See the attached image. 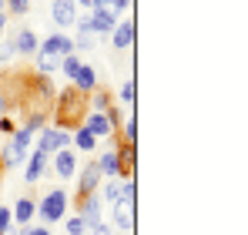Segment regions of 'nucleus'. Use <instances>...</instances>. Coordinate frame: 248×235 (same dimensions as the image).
I'll list each match as a JSON object with an SVG mask.
<instances>
[{"label":"nucleus","instance_id":"nucleus-1","mask_svg":"<svg viewBox=\"0 0 248 235\" xmlns=\"http://www.w3.org/2000/svg\"><path fill=\"white\" fill-rule=\"evenodd\" d=\"M84 115H87V101H84V94H78L74 87L64 91L61 101H57V128L74 131V128L84 121Z\"/></svg>","mask_w":248,"mask_h":235},{"label":"nucleus","instance_id":"nucleus-2","mask_svg":"<svg viewBox=\"0 0 248 235\" xmlns=\"http://www.w3.org/2000/svg\"><path fill=\"white\" fill-rule=\"evenodd\" d=\"M67 208H71V198H67L64 188H47L44 198L37 201V218L50 229L54 222H64L67 218Z\"/></svg>","mask_w":248,"mask_h":235},{"label":"nucleus","instance_id":"nucleus-3","mask_svg":"<svg viewBox=\"0 0 248 235\" xmlns=\"http://www.w3.org/2000/svg\"><path fill=\"white\" fill-rule=\"evenodd\" d=\"M101 165H97V158L94 161H87L81 168V175H78V198H87V195H94L97 188H101Z\"/></svg>","mask_w":248,"mask_h":235},{"label":"nucleus","instance_id":"nucleus-4","mask_svg":"<svg viewBox=\"0 0 248 235\" xmlns=\"http://www.w3.org/2000/svg\"><path fill=\"white\" fill-rule=\"evenodd\" d=\"M87 20H91V34H94V37H97V34L104 37V34H111V31L118 27V17H114L108 7H94V10L87 14Z\"/></svg>","mask_w":248,"mask_h":235},{"label":"nucleus","instance_id":"nucleus-5","mask_svg":"<svg viewBox=\"0 0 248 235\" xmlns=\"http://www.w3.org/2000/svg\"><path fill=\"white\" fill-rule=\"evenodd\" d=\"M50 17H54L57 27H74L78 17H81V10H78V3H71V0H54V3H50Z\"/></svg>","mask_w":248,"mask_h":235},{"label":"nucleus","instance_id":"nucleus-6","mask_svg":"<svg viewBox=\"0 0 248 235\" xmlns=\"http://www.w3.org/2000/svg\"><path fill=\"white\" fill-rule=\"evenodd\" d=\"M10 47H14V54H20V57H34L37 47H41V40H37V34H34L31 27H20V31L10 37Z\"/></svg>","mask_w":248,"mask_h":235},{"label":"nucleus","instance_id":"nucleus-7","mask_svg":"<svg viewBox=\"0 0 248 235\" xmlns=\"http://www.w3.org/2000/svg\"><path fill=\"white\" fill-rule=\"evenodd\" d=\"M81 124L91 131V134H94V138H114V134H118V131H114V124L108 121V115H104V111H87Z\"/></svg>","mask_w":248,"mask_h":235},{"label":"nucleus","instance_id":"nucleus-8","mask_svg":"<svg viewBox=\"0 0 248 235\" xmlns=\"http://www.w3.org/2000/svg\"><path fill=\"white\" fill-rule=\"evenodd\" d=\"M37 54H44V57H64V54H74V44H71L67 34H50L37 47Z\"/></svg>","mask_w":248,"mask_h":235},{"label":"nucleus","instance_id":"nucleus-9","mask_svg":"<svg viewBox=\"0 0 248 235\" xmlns=\"http://www.w3.org/2000/svg\"><path fill=\"white\" fill-rule=\"evenodd\" d=\"M74 205H78V215L87 222V229L101 222V208H104V201H101V195H97V192H94V195H87V198H78Z\"/></svg>","mask_w":248,"mask_h":235},{"label":"nucleus","instance_id":"nucleus-10","mask_svg":"<svg viewBox=\"0 0 248 235\" xmlns=\"http://www.w3.org/2000/svg\"><path fill=\"white\" fill-rule=\"evenodd\" d=\"M111 208H114V229L118 232H131L134 229V201L131 198H118Z\"/></svg>","mask_w":248,"mask_h":235},{"label":"nucleus","instance_id":"nucleus-11","mask_svg":"<svg viewBox=\"0 0 248 235\" xmlns=\"http://www.w3.org/2000/svg\"><path fill=\"white\" fill-rule=\"evenodd\" d=\"M10 215H14V225H31L37 218V201H34V195H24L10 208Z\"/></svg>","mask_w":248,"mask_h":235},{"label":"nucleus","instance_id":"nucleus-12","mask_svg":"<svg viewBox=\"0 0 248 235\" xmlns=\"http://www.w3.org/2000/svg\"><path fill=\"white\" fill-rule=\"evenodd\" d=\"M71 81H74V91H78V94H84V98L97 91V71H94L91 64H81V71H78Z\"/></svg>","mask_w":248,"mask_h":235},{"label":"nucleus","instance_id":"nucleus-13","mask_svg":"<svg viewBox=\"0 0 248 235\" xmlns=\"http://www.w3.org/2000/svg\"><path fill=\"white\" fill-rule=\"evenodd\" d=\"M97 165H101V175H108V178H121V155H118V145L104 148L101 158H97Z\"/></svg>","mask_w":248,"mask_h":235},{"label":"nucleus","instance_id":"nucleus-14","mask_svg":"<svg viewBox=\"0 0 248 235\" xmlns=\"http://www.w3.org/2000/svg\"><path fill=\"white\" fill-rule=\"evenodd\" d=\"M74 168H78V151L74 148H64L54 155V171L57 178H74Z\"/></svg>","mask_w":248,"mask_h":235},{"label":"nucleus","instance_id":"nucleus-15","mask_svg":"<svg viewBox=\"0 0 248 235\" xmlns=\"http://www.w3.org/2000/svg\"><path fill=\"white\" fill-rule=\"evenodd\" d=\"M111 44H114V50H127L134 44V20L131 17L127 20H118V27L111 31Z\"/></svg>","mask_w":248,"mask_h":235},{"label":"nucleus","instance_id":"nucleus-16","mask_svg":"<svg viewBox=\"0 0 248 235\" xmlns=\"http://www.w3.org/2000/svg\"><path fill=\"white\" fill-rule=\"evenodd\" d=\"M44 171H47V155L34 151V155L27 158V168H24V182H27V185H37V182L44 178Z\"/></svg>","mask_w":248,"mask_h":235},{"label":"nucleus","instance_id":"nucleus-17","mask_svg":"<svg viewBox=\"0 0 248 235\" xmlns=\"http://www.w3.org/2000/svg\"><path fill=\"white\" fill-rule=\"evenodd\" d=\"M71 145H74V151H94V148H97V138H94L84 124H78V128L71 131Z\"/></svg>","mask_w":248,"mask_h":235},{"label":"nucleus","instance_id":"nucleus-18","mask_svg":"<svg viewBox=\"0 0 248 235\" xmlns=\"http://www.w3.org/2000/svg\"><path fill=\"white\" fill-rule=\"evenodd\" d=\"M10 145H14L20 155H27V151H31V145H34V131H31L27 124H20V128L10 134Z\"/></svg>","mask_w":248,"mask_h":235},{"label":"nucleus","instance_id":"nucleus-19","mask_svg":"<svg viewBox=\"0 0 248 235\" xmlns=\"http://www.w3.org/2000/svg\"><path fill=\"white\" fill-rule=\"evenodd\" d=\"M20 165H27V155H20L10 141L0 148V168H20Z\"/></svg>","mask_w":248,"mask_h":235},{"label":"nucleus","instance_id":"nucleus-20","mask_svg":"<svg viewBox=\"0 0 248 235\" xmlns=\"http://www.w3.org/2000/svg\"><path fill=\"white\" fill-rule=\"evenodd\" d=\"M121 141L124 145H138V121H134V111L127 115V121H121Z\"/></svg>","mask_w":248,"mask_h":235},{"label":"nucleus","instance_id":"nucleus-21","mask_svg":"<svg viewBox=\"0 0 248 235\" xmlns=\"http://www.w3.org/2000/svg\"><path fill=\"white\" fill-rule=\"evenodd\" d=\"M97 195H101L104 205H114V201L121 198V182H108L104 188H97Z\"/></svg>","mask_w":248,"mask_h":235},{"label":"nucleus","instance_id":"nucleus-22","mask_svg":"<svg viewBox=\"0 0 248 235\" xmlns=\"http://www.w3.org/2000/svg\"><path fill=\"white\" fill-rule=\"evenodd\" d=\"M57 67H61V57H44V54H37V74L41 78H50Z\"/></svg>","mask_w":248,"mask_h":235},{"label":"nucleus","instance_id":"nucleus-23","mask_svg":"<svg viewBox=\"0 0 248 235\" xmlns=\"http://www.w3.org/2000/svg\"><path fill=\"white\" fill-rule=\"evenodd\" d=\"M81 57H78V54H64V57H61V71H64V74H67V78H74V74H78V71H81Z\"/></svg>","mask_w":248,"mask_h":235},{"label":"nucleus","instance_id":"nucleus-24","mask_svg":"<svg viewBox=\"0 0 248 235\" xmlns=\"http://www.w3.org/2000/svg\"><path fill=\"white\" fill-rule=\"evenodd\" d=\"M27 10H31V0H7V7H3L7 17H24Z\"/></svg>","mask_w":248,"mask_h":235},{"label":"nucleus","instance_id":"nucleus-25","mask_svg":"<svg viewBox=\"0 0 248 235\" xmlns=\"http://www.w3.org/2000/svg\"><path fill=\"white\" fill-rule=\"evenodd\" d=\"M64 229H67V235H84L87 232V222L81 215H74V218H64Z\"/></svg>","mask_w":248,"mask_h":235},{"label":"nucleus","instance_id":"nucleus-26","mask_svg":"<svg viewBox=\"0 0 248 235\" xmlns=\"http://www.w3.org/2000/svg\"><path fill=\"white\" fill-rule=\"evenodd\" d=\"M118 98H121L127 108H134V81H131V78H127L121 87H118Z\"/></svg>","mask_w":248,"mask_h":235},{"label":"nucleus","instance_id":"nucleus-27","mask_svg":"<svg viewBox=\"0 0 248 235\" xmlns=\"http://www.w3.org/2000/svg\"><path fill=\"white\" fill-rule=\"evenodd\" d=\"M71 44H74V54L78 50H91L94 47V37L91 34H78V37H71Z\"/></svg>","mask_w":248,"mask_h":235},{"label":"nucleus","instance_id":"nucleus-28","mask_svg":"<svg viewBox=\"0 0 248 235\" xmlns=\"http://www.w3.org/2000/svg\"><path fill=\"white\" fill-rule=\"evenodd\" d=\"M111 108V94L108 91H94V111H108Z\"/></svg>","mask_w":248,"mask_h":235},{"label":"nucleus","instance_id":"nucleus-29","mask_svg":"<svg viewBox=\"0 0 248 235\" xmlns=\"http://www.w3.org/2000/svg\"><path fill=\"white\" fill-rule=\"evenodd\" d=\"M134 195H138V185H134V175H131V178L121 182V198H131L134 201Z\"/></svg>","mask_w":248,"mask_h":235},{"label":"nucleus","instance_id":"nucleus-30","mask_svg":"<svg viewBox=\"0 0 248 235\" xmlns=\"http://www.w3.org/2000/svg\"><path fill=\"white\" fill-rule=\"evenodd\" d=\"M10 225H14V215H10V208H7V205H0V235L7 232Z\"/></svg>","mask_w":248,"mask_h":235},{"label":"nucleus","instance_id":"nucleus-31","mask_svg":"<svg viewBox=\"0 0 248 235\" xmlns=\"http://www.w3.org/2000/svg\"><path fill=\"white\" fill-rule=\"evenodd\" d=\"M14 57H17V54H14V47H10V40H3V44H0V64H10Z\"/></svg>","mask_w":248,"mask_h":235},{"label":"nucleus","instance_id":"nucleus-32","mask_svg":"<svg viewBox=\"0 0 248 235\" xmlns=\"http://www.w3.org/2000/svg\"><path fill=\"white\" fill-rule=\"evenodd\" d=\"M87 232H91V235H114V229H111V225H104V222H97V225H91Z\"/></svg>","mask_w":248,"mask_h":235},{"label":"nucleus","instance_id":"nucleus-33","mask_svg":"<svg viewBox=\"0 0 248 235\" xmlns=\"http://www.w3.org/2000/svg\"><path fill=\"white\" fill-rule=\"evenodd\" d=\"M0 131H3V134H14V131H17V124H14V118H0Z\"/></svg>","mask_w":248,"mask_h":235},{"label":"nucleus","instance_id":"nucleus-34","mask_svg":"<svg viewBox=\"0 0 248 235\" xmlns=\"http://www.w3.org/2000/svg\"><path fill=\"white\" fill-rule=\"evenodd\" d=\"M127 3H131V0H111V3H108V10H111V14L118 17L121 10H127Z\"/></svg>","mask_w":248,"mask_h":235},{"label":"nucleus","instance_id":"nucleus-35","mask_svg":"<svg viewBox=\"0 0 248 235\" xmlns=\"http://www.w3.org/2000/svg\"><path fill=\"white\" fill-rule=\"evenodd\" d=\"M27 235H50L47 225H27Z\"/></svg>","mask_w":248,"mask_h":235},{"label":"nucleus","instance_id":"nucleus-36","mask_svg":"<svg viewBox=\"0 0 248 235\" xmlns=\"http://www.w3.org/2000/svg\"><path fill=\"white\" fill-rule=\"evenodd\" d=\"M81 7H84V10H87V14H91V10H94L97 3H94V0H78V10H81Z\"/></svg>","mask_w":248,"mask_h":235},{"label":"nucleus","instance_id":"nucleus-37","mask_svg":"<svg viewBox=\"0 0 248 235\" xmlns=\"http://www.w3.org/2000/svg\"><path fill=\"white\" fill-rule=\"evenodd\" d=\"M7 111H10V104H7V98L0 94V115H7Z\"/></svg>","mask_w":248,"mask_h":235},{"label":"nucleus","instance_id":"nucleus-38","mask_svg":"<svg viewBox=\"0 0 248 235\" xmlns=\"http://www.w3.org/2000/svg\"><path fill=\"white\" fill-rule=\"evenodd\" d=\"M3 31H7V14L0 10V34H3Z\"/></svg>","mask_w":248,"mask_h":235},{"label":"nucleus","instance_id":"nucleus-39","mask_svg":"<svg viewBox=\"0 0 248 235\" xmlns=\"http://www.w3.org/2000/svg\"><path fill=\"white\" fill-rule=\"evenodd\" d=\"M94 3H97V7H108V3H111V0H94Z\"/></svg>","mask_w":248,"mask_h":235},{"label":"nucleus","instance_id":"nucleus-40","mask_svg":"<svg viewBox=\"0 0 248 235\" xmlns=\"http://www.w3.org/2000/svg\"><path fill=\"white\" fill-rule=\"evenodd\" d=\"M71 3H78V0H71Z\"/></svg>","mask_w":248,"mask_h":235},{"label":"nucleus","instance_id":"nucleus-41","mask_svg":"<svg viewBox=\"0 0 248 235\" xmlns=\"http://www.w3.org/2000/svg\"><path fill=\"white\" fill-rule=\"evenodd\" d=\"M0 10H3V3H0Z\"/></svg>","mask_w":248,"mask_h":235}]
</instances>
